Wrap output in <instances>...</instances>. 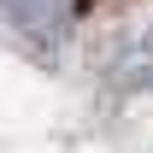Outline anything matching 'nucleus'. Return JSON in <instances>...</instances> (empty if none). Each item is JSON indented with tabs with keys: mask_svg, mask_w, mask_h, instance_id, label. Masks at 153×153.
I'll list each match as a JSON object with an SVG mask.
<instances>
[{
	"mask_svg": "<svg viewBox=\"0 0 153 153\" xmlns=\"http://www.w3.org/2000/svg\"><path fill=\"white\" fill-rule=\"evenodd\" d=\"M82 12V0H0V24L6 30H18L24 41H59L65 30L76 24Z\"/></svg>",
	"mask_w": 153,
	"mask_h": 153,
	"instance_id": "nucleus-1",
	"label": "nucleus"
}]
</instances>
